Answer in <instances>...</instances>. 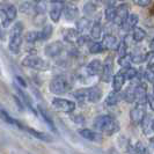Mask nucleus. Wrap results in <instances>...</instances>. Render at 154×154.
Instances as JSON below:
<instances>
[{
    "label": "nucleus",
    "instance_id": "obj_46",
    "mask_svg": "<svg viewBox=\"0 0 154 154\" xmlns=\"http://www.w3.org/2000/svg\"><path fill=\"white\" fill-rule=\"evenodd\" d=\"M149 49L151 50H154V38L151 41V44H149Z\"/></svg>",
    "mask_w": 154,
    "mask_h": 154
},
{
    "label": "nucleus",
    "instance_id": "obj_7",
    "mask_svg": "<svg viewBox=\"0 0 154 154\" xmlns=\"http://www.w3.org/2000/svg\"><path fill=\"white\" fill-rule=\"evenodd\" d=\"M78 133L84 139L88 140V141H92V143H102L103 137H102V133L99 132L97 130H89V129H79Z\"/></svg>",
    "mask_w": 154,
    "mask_h": 154
},
{
    "label": "nucleus",
    "instance_id": "obj_43",
    "mask_svg": "<svg viewBox=\"0 0 154 154\" xmlns=\"http://www.w3.org/2000/svg\"><path fill=\"white\" fill-rule=\"evenodd\" d=\"M133 4H136L137 6H140V7H147L152 0H132Z\"/></svg>",
    "mask_w": 154,
    "mask_h": 154
},
{
    "label": "nucleus",
    "instance_id": "obj_1",
    "mask_svg": "<svg viewBox=\"0 0 154 154\" xmlns=\"http://www.w3.org/2000/svg\"><path fill=\"white\" fill-rule=\"evenodd\" d=\"M93 126L95 128V130L103 133V134H114L119 130V124L116 121L115 118H112L109 115H101L97 116L94 119Z\"/></svg>",
    "mask_w": 154,
    "mask_h": 154
},
{
    "label": "nucleus",
    "instance_id": "obj_45",
    "mask_svg": "<svg viewBox=\"0 0 154 154\" xmlns=\"http://www.w3.org/2000/svg\"><path fill=\"white\" fill-rule=\"evenodd\" d=\"M15 79H16V81H17V84H19L20 86H22V87H27V84L24 82V80H23L21 77H16Z\"/></svg>",
    "mask_w": 154,
    "mask_h": 154
},
{
    "label": "nucleus",
    "instance_id": "obj_20",
    "mask_svg": "<svg viewBox=\"0 0 154 154\" xmlns=\"http://www.w3.org/2000/svg\"><path fill=\"white\" fill-rule=\"evenodd\" d=\"M0 118H1V119H2L5 123L9 124V125L16 126V128H19V129H24V126H23L22 124L20 123L17 119L13 118L11 115H8L7 112H6L5 110H2V109H0Z\"/></svg>",
    "mask_w": 154,
    "mask_h": 154
},
{
    "label": "nucleus",
    "instance_id": "obj_35",
    "mask_svg": "<svg viewBox=\"0 0 154 154\" xmlns=\"http://www.w3.org/2000/svg\"><path fill=\"white\" fill-rule=\"evenodd\" d=\"M116 13H117V7H112V6H109L106 12H104V16L107 19V21H110V22H114L116 17Z\"/></svg>",
    "mask_w": 154,
    "mask_h": 154
},
{
    "label": "nucleus",
    "instance_id": "obj_14",
    "mask_svg": "<svg viewBox=\"0 0 154 154\" xmlns=\"http://www.w3.org/2000/svg\"><path fill=\"white\" fill-rule=\"evenodd\" d=\"M64 16L67 21H73L79 16V9L73 4H66L64 6Z\"/></svg>",
    "mask_w": 154,
    "mask_h": 154
},
{
    "label": "nucleus",
    "instance_id": "obj_10",
    "mask_svg": "<svg viewBox=\"0 0 154 154\" xmlns=\"http://www.w3.org/2000/svg\"><path fill=\"white\" fill-rule=\"evenodd\" d=\"M134 95H136V102L144 106L147 102V87L145 84H139L134 86Z\"/></svg>",
    "mask_w": 154,
    "mask_h": 154
},
{
    "label": "nucleus",
    "instance_id": "obj_31",
    "mask_svg": "<svg viewBox=\"0 0 154 154\" xmlns=\"http://www.w3.org/2000/svg\"><path fill=\"white\" fill-rule=\"evenodd\" d=\"M122 72L124 73V75H125V79H126V80H133L134 78L138 75V71H137L136 69H133V67H131V66L123 69H122Z\"/></svg>",
    "mask_w": 154,
    "mask_h": 154
},
{
    "label": "nucleus",
    "instance_id": "obj_4",
    "mask_svg": "<svg viewBox=\"0 0 154 154\" xmlns=\"http://www.w3.org/2000/svg\"><path fill=\"white\" fill-rule=\"evenodd\" d=\"M16 7L9 2H0V20L4 28H7L16 19Z\"/></svg>",
    "mask_w": 154,
    "mask_h": 154
},
{
    "label": "nucleus",
    "instance_id": "obj_11",
    "mask_svg": "<svg viewBox=\"0 0 154 154\" xmlns=\"http://www.w3.org/2000/svg\"><path fill=\"white\" fill-rule=\"evenodd\" d=\"M130 13H129V7L126 5H119L117 7V13H116V17L114 20V23L116 26H122V23L125 21V19L128 17Z\"/></svg>",
    "mask_w": 154,
    "mask_h": 154
},
{
    "label": "nucleus",
    "instance_id": "obj_9",
    "mask_svg": "<svg viewBox=\"0 0 154 154\" xmlns=\"http://www.w3.org/2000/svg\"><path fill=\"white\" fill-rule=\"evenodd\" d=\"M63 12H64V4L63 2L51 1V5L49 8V15L54 22H58L60 20Z\"/></svg>",
    "mask_w": 154,
    "mask_h": 154
},
{
    "label": "nucleus",
    "instance_id": "obj_30",
    "mask_svg": "<svg viewBox=\"0 0 154 154\" xmlns=\"http://www.w3.org/2000/svg\"><path fill=\"white\" fill-rule=\"evenodd\" d=\"M52 26L51 24H45L44 27H43V29L42 30H39V36H41V39H49L51 37V35H52Z\"/></svg>",
    "mask_w": 154,
    "mask_h": 154
},
{
    "label": "nucleus",
    "instance_id": "obj_12",
    "mask_svg": "<svg viewBox=\"0 0 154 154\" xmlns=\"http://www.w3.org/2000/svg\"><path fill=\"white\" fill-rule=\"evenodd\" d=\"M146 112L143 108V106L138 104V107L131 109L130 111V118H131V122L133 124H140V122L143 121V118L145 117Z\"/></svg>",
    "mask_w": 154,
    "mask_h": 154
},
{
    "label": "nucleus",
    "instance_id": "obj_5",
    "mask_svg": "<svg viewBox=\"0 0 154 154\" xmlns=\"http://www.w3.org/2000/svg\"><path fill=\"white\" fill-rule=\"evenodd\" d=\"M22 64L23 66H27V67H30V69H38V71H46V69H50V64L46 62L45 59L41 58L39 56H35V54L27 56L22 60Z\"/></svg>",
    "mask_w": 154,
    "mask_h": 154
},
{
    "label": "nucleus",
    "instance_id": "obj_50",
    "mask_svg": "<svg viewBox=\"0 0 154 154\" xmlns=\"http://www.w3.org/2000/svg\"><path fill=\"white\" fill-rule=\"evenodd\" d=\"M117 1H124V0H117Z\"/></svg>",
    "mask_w": 154,
    "mask_h": 154
},
{
    "label": "nucleus",
    "instance_id": "obj_27",
    "mask_svg": "<svg viewBox=\"0 0 154 154\" xmlns=\"http://www.w3.org/2000/svg\"><path fill=\"white\" fill-rule=\"evenodd\" d=\"M38 110H39V114H41V116H42V117H43V119H44V122H45V123L49 125V128H50L52 131L56 132V126H54L52 118L49 116V114L46 112L44 109L42 108V107H39V106H38Z\"/></svg>",
    "mask_w": 154,
    "mask_h": 154
},
{
    "label": "nucleus",
    "instance_id": "obj_13",
    "mask_svg": "<svg viewBox=\"0 0 154 154\" xmlns=\"http://www.w3.org/2000/svg\"><path fill=\"white\" fill-rule=\"evenodd\" d=\"M139 22V16L137 14H129L128 17L125 19V21L122 23V29L124 31H126V32H129V31H131Z\"/></svg>",
    "mask_w": 154,
    "mask_h": 154
},
{
    "label": "nucleus",
    "instance_id": "obj_39",
    "mask_svg": "<svg viewBox=\"0 0 154 154\" xmlns=\"http://www.w3.org/2000/svg\"><path fill=\"white\" fill-rule=\"evenodd\" d=\"M132 57V63L134 64H140V63L146 62V54H131Z\"/></svg>",
    "mask_w": 154,
    "mask_h": 154
},
{
    "label": "nucleus",
    "instance_id": "obj_48",
    "mask_svg": "<svg viewBox=\"0 0 154 154\" xmlns=\"http://www.w3.org/2000/svg\"><path fill=\"white\" fill-rule=\"evenodd\" d=\"M152 130H153V132H154V119L152 121Z\"/></svg>",
    "mask_w": 154,
    "mask_h": 154
},
{
    "label": "nucleus",
    "instance_id": "obj_29",
    "mask_svg": "<svg viewBox=\"0 0 154 154\" xmlns=\"http://www.w3.org/2000/svg\"><path fill=\"white\" fill-rule=\"evenodd\" d=\"M123 99L129 103L136 102V95H134V87H128L123 94Z\"/></svg>",
    "mask_w": 154,
    "mask_h": 154
},
{
    "label": "nucleus",
    "instance_id": "obj_18",
    "mask_svg": "<svg viewBox=\"0 0 154 154\" xmlns=\"http://www.w3.org/2000/svg\"><path fill=\"white\" fill-rule=\"evenodd\" d=\"M125 81H126V79H125V75H124V73L122 71L116 73L115 75L112 77V91L121 92V89L123 88Z\"/></svg>",
    "mask_w": 154,
    "mask_h": 154
},
{
    "label": "nucleus",
    "instance_id": "obj_44",
    "mask_svg": "<svg viewBox=\"0 0 154 154\" xmlns=\"http://www.w3.org/2000/svg\"><path fill=\"white\" fill-rule=\"evenodd\" d=\"M147 102L149 104V108L154 111V95H147Z\"/></svg>",
    "mask_w": 154,
    "mask_h": 154
},
{
    "label": "nucleus",
    "instance_id": "obj_15",
    "mask_svg": "<svg viewBox=\"0 0 154 154\" xmlns=\"http://www.w3.org/2000/svg\"><path fill=\"white\" fill-rule=\"evenodd\" d=\"M102 97V92L97 87H92L86 89V100L91 103H97Z\"/></svg>",
    "mask_w": 154,
    "mask_h": 154
},
{
    "label": "nucleus",
    "instance_id": "obj_3",
    "mask_svg": "<svg viewBox=\"0 0 154 154\" xmlns=\"http://www.w3.org/2000/svg\"><path fill=\"white\" fill-rule=\"evenodd\" d=\"M72 87L71 79L66 75H56V77L50 81L49 89L50 92L56 94V95H63L67 93Z\"/></svg>",
    "mask_w": 154,
    "mask_h": 154
},
{
    "label": "nucleus",
    "instance_id": "obj_24",
    "mask_svg": "<svg viewBox=\"0 0 154 154\" xmlns=\"http://www.w3.org/2000/svg\"><path fill=\"white\" fill-rule=\"evenodd\" d=\"M24 129L29 132L30 134H32L35 138L39 139V140H43V141H51L50 136H49V134H46V133H44V132H39V131H37V130L31 129V128H28V126H27V128L24 126Z\"/></svg>",
    "mask_w": 154,
    "mask_h": 154
},
{
    "label": "nucleus",
    "instance_id": "obj_41",
    "mask_svg": "<svg viewBox=\"0 0 154 154\" xmlns=\"http://www.w3.org/2000/svg\"><path fill=\"white\" fill-rule=\"evenodd\" d=\"M133 151L136 152V153H148V148H147L141 141H138V143H136V145L133 146Z\"/></svg>",
    "mask_w": 154,
    "mask_h": 154
},
{
    "label": "nucleus",
    "instance_id": "obj_16",
    "mask_svg": "<svg viewBox=\"0 0 154 154\" xmlns=\"http://www.w3.org/2000/svg\"><path fill=\"white\" fill-rule=\"evenodd\" d=\"M102 63L100 60H97V59H95V60H92V62L88 63V65L86 66V72H87V74L88 75H99L101 73V71H102Z\"/></svg>",
    "mask_w": 154,
    "mask_h": 154
},
{
    "label": "nucleus",
    "instance_id": "obj_28",
    "mask_svg": "<svg viewBox=\"0 0 154 154\" xmlns=\"http://www.w3.org/2000/svg\"><path fill=\"white\" fill-rule=\"evenodd\" d=\"M19 11L23 14H31L32 12H35V5H32L30 1H23L19 6Z\"/></svg>",
    "mask_w": 154,
    "mask_h": 154
},
{
    "label": "nucleus",
    "instance_id": "obj_40",
    "mask_svg": "<svg viewBox=\"0 0 154 154\" xmlns=\"http://www.w3.org/2000/svg\"><path fill=\"white\" fill-rule=\"evenodd\" d=\"M84 12H85L86 15H93L96 12V6L93 2H87L85 5V8H84Z\"/></svg>",
    "mask_w": 154,
    "mask_h": 154
},
{
    "label": "nucleus",
    "instance_id": "obj_6",
    "mask_svg": "<svg viewBox=\"0 0 154 154\" xmlns=\"http://www.w3.org/2000/svg\"><path fill=\"white\" fill-rule=\"evenodd\" d=\"M51 103L57 110L63 111V112H73L77 107L75 102L67 100V99H62V97H54Z\"/></svg>",
    "mask_w": 154,
    "mask_h": 154
},
{
    "label": "nucleus",
    "instance_id": "obj_34",
    "mask_svg": "<svg viewBox=\"0 0 154 154\" xmlns=\"http://www.w3.org/2000/svg\"><path fill=\"white\" fill-rule=\"evenodd\" d=\"M118 64H119L123 69L129 67L132 64L131 54H124V56H122V57H119V58H118Z\"/></svg>",
    "mask_w": 154,
    "mask_h": 154
},
{
    "label": "nucleus",
    "instance_id": "obj_36",
    "mask_svg": "<svg viewBox=\"0 0 154 154\" xmlns=\"http://www.w3.org/2000/svg\"><path fill=\"white\" fill-rule=\"evenodd\" d=\"M48 9V4L45 0H41V1H36L35 5V12L36 14H44Z\"/></svg>",
    "mask_w": 154,
    "mask_h": 154
},
{
    "label": "nucleus",
    "instance_id": "obj_19",
    "mask_svg": "<svg viewBox=\"0 0 154 154\" xmlns=\"http://www.w3.org/2000/svg\"><path fill=\"white\" fill-rule=\"evenodd\" d=\"M92 21L88 17H79L75 22V30L78 34H84L89 27H92Z\"/></svg>",
    "mask_w": 154,
    "mask_h": 154
},
{
    "label": "nucleus",
    "instance_id": "obj_25",
    "mask_svg": "<svg viewBox=\"0 0 154 154\" xmlns=\"http://www.w3.org/2000/svg\"><path fill=\"white\" fill-rule=\"evenodd\" d=\"M102 36V24L101 22L96 21L92 24V29H91V37L94 39H99Z\"/></svg>",
    "mask_w": 154,
    "mask_h": 154
},
{
    "label": "nucleus",
    "instance_id": "obj_22",
    "mask_svg": "<svg viewBox=\"0 0 154 154\" xmlns=\"http://www.w3.org/2000/svg\"><path fill=\"white\" fill-rule=\"evenodd\" d=\"M122 97H123V95H121V93L119 92H115V91H112V92L110 93L108 96H107L106 103H107V106L112 107V106H116V104L121 101Z\"/></svg>",
    "mask_w": 154,
    "mask_h": 154
},
{
    "label": "nucleus",
    "instance_id": "obj_42",
    "mask_svg": "<svg viewBox=\"0 0 154 154\" xmlns=\"http://www.w3.org/2000/svg\"><path fill=\"white\" fill-rule=\"evenodd\" d=\"M146 63L147 66L154 67V50H151V52L146 54Z\"/></svg>",
    "mask_w": 154,
    "mask_h": 154
},
{
    "label": "nucleus",
    "instance_id": "obj_21",
    "mask_svg": "<svg viewBox=\"0 0 154 154\" xmlns=\"http://www.w3.org/2000/svg\"><path fill=\"white\" fill-rule=\"evenodd\" d=\"M100 78L103 82H110L111 78H112V65L106 63L102 66V71L100 73Z\"/></svg>",
    "mask_w": 154,
    "mask_h": 154
},
{
    "label": "nucleus",
    "instance_id": "obj_2",
    "mask_svg": "<svg viewBox=\"0 0 154 154\" xmlns=\"http://www.w3.org/2000/svg\"><path fill=\"white\" fill-rule=\"evenodd\" d=\"M22 34H23V26L22 22H17L13 26L12 30L9 32V43L8 49L12 54H19L21 45H22Z\"/></svg>",
    "mask_w": 154,
    "mask_h": 154
},
{
    "label": "nucleus",
    "instance_id": "obj_23",
    "mask_svg": "<svg viewBox=\"0 0 154 154\" xmlns=\"http://www.w3.org/2000/svg\"><path fill=\"white\" fill-rule=\"evenodd\" d=\"M132 38L134 42H141V41H144L145 37H146V31L144 30L143 28H139V27H134L133 29H132Z\"/></svg>",
    "mask_w": 154,
    "mask_h": 154
},
{
    "label": "nucleus",
    "instance_id": "obj_51",
    "mask_svg": "<svg viewBox=\"0 0 154 154\" xmlns=\"http://www.w3.org/2000/svg\"><path fill=\"white\" fill-rule=\"evenodd\" d=\"M35 1H41V0H35Z\"/></svg>",
    "mask_w": 154,
    "mask_h": 154
},
{
    "label": "nucleus",
    "instance_id": "obj_38",
    "mask_svg": "<svg viewBox=\"0 0 154 154\" xmlns=\"http://www.w3.org/2000/svg\"><path fill=\"white\" fill-rule=\"evenodd\" d=\"M144 77L146 79L148 82H154V67H149L147 66V69H145V73H144Z\"/></svg>",
    "mask_w": 154,
    "mask_h": 154
},
{
    "label": "nucleus",
    "instance_id": "obj_37",
    "mask_svg": "<svg viewBox=\"0 0 154 154\" xmlns=\"http://www.w3.org/2000/svg\"><path fill=\"white\" fill-rule=\"evenodd\" d=\"M117 52H118V56H119V57H122V56L128 54V44H126V42H125L124 39L119 42L118 48H117Z\"/></svg>",
    "mask_w": 154,
    "mask_h": 154
},
{
    "label": "nucleus",
    "instance_id": "obj_33",
    "mask_svg": "<svg viewBox=\"0 0 154 154\" xmlns=\"http://www.w3.org/2000/svg\"><path fill=\"white\" fill-rule=\"evenodd\" d=\"M106 50V48L103 46L102 44V42H94L92 43L91 45H89V52L93 54H101L102 51H104Z\"/></svg>",
    "mask_w": 154,
    "mask_h": 154
},
{
    "label": "nucleus",
    "instance_id": "obj_47",
    "mask_svg": "<svg viewBox=\"0 0 154 154\" xmlns=\"http://www.w3.org/2000/svg\"><path fill=\"white\" fill-rule=\"evenodd\" d=\"M51 1H56V2H64L65 0H51Z\"/></svg>",
    "mask_w": 154,
    "mask_h": 154
},
{
    "label": "nucleus",
    "instance_id": "obj_8",
    "mask_svg": "<svg viewBox=\"0 0 154 154\" xmlns=\"http://www.w3.org/2000/svg\"><path fill=\"white\" fill-rule=\"evenodd\" d=\"M63 50H64V44L60 41H56L52 43H49L44 48V54L50 58H54V57H57V56L62 54Z\"/></svg>",
    "mask_w": 154,
    "mask_h": 154
},
{
    "label": "nucleus",
    "instance_id": "obj_17",
    "mask_svg": "<svg viewBox=\"0 0 154 154\" xmlns=\"http://www.w3.org/2000/svg\"><path fill=\"white\" fill-rule=\"evenodd\" d=\"M102 44L103 46L107 49V50H117L118 48V39L116 38L114 35H104L103 38H102Z\"/></svg>",
    "mask_w": 154,
    "mask_h": 154
},
{
    "label": "nucleus",
    "instance_id": "obj_49",
    "mask_svg": "<svg viewBox=\"0 0 154 154\" xmlns=\"http://www.w3.org/2000/svg\"><path fill=\"white\" fill-rule=\"evenodd\" d=\"M153 93H154V82H153Z\"/></svg>",
    "mask_w": 154,
    "mask_h": 154
},
{
    "label": "nucleus",
    "instance_id": "obj_32",
    "mask_svg": "<svg viewBox=\"0 0 154 154\" xmlns=\"http://www.w3.org/2000/svg\"><path fill=\"white\" fill-rule=\"evenodd\" d=\"M24 38H26V41H27L28 43H35L36 41L41 39V36H39V31H37V30L28 31V32L26 34Z\"/></svg>",
    "mask_w": 154,
    "mask_h": 154
},
{
    "label": "nucleus",
    "instance_id": "obj_26",
    "mask_svg": "<svg viewBox=\"0 0 154 154\" xmlns=\"http://www.w3.org/2000/svg\"><path fill=\"white\" fill-rule=\"evenodd\" d=\"M152 121H153V119H151L149 116L145 115V117L143 118V121L140 122L143 132H144L145 134H149L151 131H153V130H152Z\"/></svg>",
    "mask_w": 154,
    "mask_h": 154
}]
</instances>
